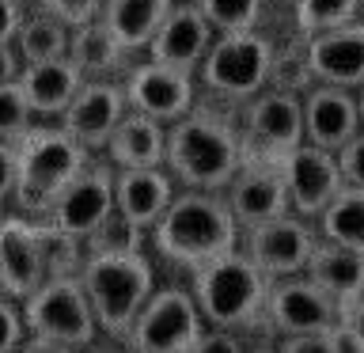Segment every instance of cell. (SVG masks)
<instances>
[{
	"label": "cell",
	"instance_id": "7",
	"mask_svg": "<svg viewBox=\"0 0 364 353\" xmlns=\"http://www.w3.org/2000/svg\"><path fill=\"white\" fill-rule=\"evenodd\" d=\"M23 312V327L27 334H42L53 342H65L73 349L95 346L99 323L91 312V300L84 293L80 278H46L27 300H19Z\"/></svg>",
	"mask_w": 364,
	"mask_h": 353
},
{
	"label": "cell",
	"instance_id": "22",
	"mask_svg": "<svg viewBox=\"0 0 364 353\" xmlns=\"http://www.w3.org/2000/svg\"><path fill=\"white\" fill-rule=\"evenodd\" d=\"M19 88L31 102L34 118H61L68 102L76 99V91L84 88V76H80V68L68 57H53V61L23 65Z\"/></svg>",
	"mask_w": 364,
	"mask_h": 353
},
{
	"label": "cell",
	"instance_id": "30",
	"mask_svg": "<svg viewBox=\"0 0 364 353\" xmlns=\"http://www.w3.org/2000/svg\"><path fill=\"white\" fill-rule=\"evenodd\" d=\"M38 239H42V262H46V278H73L80 273L84 262V239L61 232V228L38 221Z\"/></svg>",
	"mask_w": 364,
	"mask_h": 353
},
{
	"label": "cell",
	"instance_id": "3",
	"mask_svg": "<svg viewBox=\"0 0 364 353\" xmlns=\"http://www.w3.org/2000/svg\"><path fill=\"white\" fill-rule=\"evenodd\" d=\"M80 285H84L99 330L110 338H125L136 312L152 296V262L141 251H87L80 262Z\"/></svg>",
	"mask_w": 364,
	"mask_h": 353
},
{
	"label": "cell",
	"instance_id": "17",
	"mask_svg": "<svg viewBox=\"0 0 364 353\" xmlns=\"http://www.w3.org/2000/svg\"><path fill=\"white\" fill-rule=\"evenodd\" d=\"M125 110L129 107H125V91L118 80H84V88L76 91V99L61 114V130L80 148L95 152L110 141L114 125L122 122Z\"/></svg>",
	"mask_w": 364,
	"mask_h": 353
},
{
	"label": "cell",
	"instance_id": "48",
	"mask_svg": "<svg viewBox=\"0 0 364 353\" xmlns=\"http://www.w3.org/2000/svg\"><path fill=\"white\" fill-rule=\"evenodd\" d=\"M360 11H364V0H360Z\"/></svg>",
	"mask_w": 364,
	"mask_h": 353
},
{
	"label": "cell",
	"instance_id": "14",
	"mask_svg": "<svg viewBox=\"0 0 364 353\" xmlns=\"http://www.w3.org/2000/svg\"><path fill=\"white\" fill-rule=\"evenodd\" d=\"M110 213H114V167L87 159L84 171L57 194V201L46 213V224L61 228L76 239H87Z\"/></svg>",
	"mask_w": 364,
	"mask_h": 353
},
{
	"label": "cell",
	"instance_id": "45",
	"mask_svg": "<svg viewBox=\"0 0 364 353\" xmlns=\"http://www.w3.org/2000/svg\"><path fill=\"white\" fill-rule=\"evenodd\" d=\"M76 353H125V349H99V346H84V349H76Z\"/></svg>",
	"mask_w": 364,
	"mask_h": 353
},
{
	"label": "cell",
	"instance_id": "47",
	"mask_svg": "<svg viewBox=\"0 0 364 353\" xmlns=\"http://www.w3.org/2000/svg\"><path fill=\"white\" fill-rule=\"evenodd\" d=\"M255 353H277V349H255Z\"/></svg>",
	"mask_w": 364,
	"mask_h": 353
},
{
	"label": "cell",
	"instance_id": "41",
	"mask_svg": "<svg viewBox=\"0 0 364 353\" xmlns=\"http://www.w3.org/2000/svg\"><path fill=\"white\" fill-rule=\"evenodd\" d=\"M23 16H27V11H23L19 0H0V46H8L11 38H16Z\"/></svg>",
	"mask_w": 364,
	"mask_h": 353
},
{
	"label": "cell",
	"instance_id": "20",
	"mask_svg": "<svg viewBox=\"0 0 364 353\" xmlns=\"http://www.w3.org/2000/svg\"><path fill=\"white\" fill-rule=\"evenodd\" d=\"M304 141L326 152H338L346 141L360 133V114H357V91L315 84L304 95Z\"/></svg>",
	"mask_w": 364,
	"mask_h": 353
},
{
	"label": "cell",
	"instance_id": "28",
	"mask_svg": "<svg viewBox=\"0 0 364 353\" xmlns=\"http://www.w3.org/2000/svg\"><path fill=\"white\" fill-rule=\"evenodd\" d=\"M318 232L326 243L349 247L364 255V190L360 186H341L338 198L318 216Z\"/></svg>",
	"mask_w": 364,
	"mask_h": 353
},
{
	"label": "cell",
	"instance_id": "35",
	"mask_svg": "<svg viewBox=\"0 0 364 353\" xmlns=\"http://www.w3.org/2000/svg\"><path fill=\"white\" fill-rule=\"evenodd\" d=\"M38 8L50 11V16H57L65 27H80V23L99 19L102 0H38Z\"/></svg>",
	"mask_w": 364,
	"mask_h": 353
},
{
	"label": "cell",
	"instance_id": "31",
	"mask_svg": "<svg viewBox=\"0 0 364 353\" xmlns=\"http://www.w3.org/2000/svg\"><path fill=\"white\" fill-rule=\"evenodd\" d=\"M198 8L216 34H239L258 27L266 0H198Z\"/></svg>",
	"mask_w": 364,
	"mask_h": 353
},
{
	"label": "cell",
	"instance_id": "12",
	"mask_svg": "<svg viewBox=\"0 0 364 353\" xmlns=\"http://www.w3.org/2000/svg\"><path fill=\"white\" fill-rule=\"evenodd\" d=\"M281 175H284V190H289V209L304 221H318L323 209L338 198V190L346 186L338 171L334 152L315 144H300L292 152H284L281 159Z\"/></svg>",
	"mask_w": 364,
	"mask_h": 353
},
{
	"label": "cell",
	"instance_id": "11",
	"mask_svg": "<svg viewBox=\"0 0 364 353\" xmlns=\"http://www.w3.org/2000/svg\"><path fill=\"white\" fill-rule=\"evenodd\" d=\"M122 91H125V107L144 114L159 125H171L178 122L182 114H190L198 107V91H193V76L190 73H178L171 65H159V61H141L133 65L122 80Z\"/></svg>",
	"mask_w": 364,
	"mask_h": 353
},
{
	"label": "cell",
	"instance_id": "2",
	"mask_svg": "<svg viewBox=\"0 0 364 353\" xmlns=\"http://www.w3.org/2000/svg\"><path fill=\"white\" fill-rule=\"evenodd\" d=\"M152 243L164 258L193 273L205 262L239 251V224L220 194L182 190L171 198L167 213L156 221Z\"/></svg>",
	"mask_w": 364,
	"mask_h": 353
},
{
	"label": "cell",
	"instance_id": "1",
	"mask_svg": "<svg viewBox=\"0 0 364 353\" xmlns=\"http://www.w3.org/2000/svg\"><path fill=\"white\" fill-rule=\"evenodd\" d=\"M239 164H243V141H239V130L232 122L193 107L190 114L167 125L164 171L175 182H182V190L224 194Z\"/></svg>",
	"mask_w": 364,
	"mask_h": 353
},
{
	"label": "cell",
	"instance_id": "15",
	"mask_svg": "<svg viewBox=\"0 0 364 353\" xmlns=\"http://www.w3.org/2000/svg\"><path fill=\"white\" fill-rule=\"evenodd\" d=\"M224 201L239 228H255V224H266V221H277V216L292 213L277 159L243 156L235 179L224 186Z\"/></svg>",
	"mask_w": 364,
	"mask_h": 353
},
{
	"label": "cell",
	"instance_id": "27",
	"mask_svg": "<svg viewBox=\"0 0 364 353\" xmlns=\"http://www.w3.org/2000/svg\"><path fill=\"white\" fill-rule=\"evenodd\" d=\"M68 34H73V27H65L50 11H38V16H23L11 46H16L23 65H38V61H53V57L68 53Z\"/></svg>",
	"mask_w": 364,
	"mask_h": 353
},
{
	"label": "cell",
	"instance_id": "40",
	"mask_svg": "<svg viewBox=\"0 0 364 353\" xmlns=\"http://www.w3.org/2000/svg\"><path fill=\"white\" fill-rule=\"evenodd\" d=\"M16 171H19V156L11 141H0V201H8L16 194Z\"/></svg>",
	"mask_w": 364,
	"mask_h": 353
},
{
	"label": "cell",
	"instance_id": "36",
	"mask_svg": "<svg viewBox=\"0 0 364 353\" xmlns=\"http://www.w3.org/2000/svg\"><path fill=\"white\" fill-rule=\"evenodd\" d=\"M338 159V171H341V182L346 186H360L364 190V130L353 137V141H346L334 152Z\"/></svg>",
	"mask_w": 364,
	"mask_h": 353
},
{
	"label": "cell",
	"instance_id": "16",
	"mask_svg": "<svg viewBox=\"0 0 364 353\" xmlns=\"http://www.w3.org/2000/svg\"><path fill=\"white\" fill-rule=\"evenodd\" d=\"M216 38V31L209 27V19L201 16L198 0H175V8L167 11V19L159 23L156 38L148 42V57L159 65H171L178 73L198 76L201 57L209 53V46Z\"/></svg>",
	"mask_w": 364,
	"mask_h": 353
},
{
	"label": "cell",
	"instance_id": "10",
	"mask_svg": "<svg viewBox=\"0 0 364 353\" xmlns=\"http://www.w3.org/2000/svg\"><path fill=\"white\" fill-rule=\"evenodd\" d=\"M269 330H277L281 338L292 334H315V330H338L341 304L318 289L315 281H307L304 273L296 278H281L277 285L269 281L266 293V312H262Z\"/></svg>",
	"mask_w": 364,
	"mask_h": 353
},
{
	"label": "cell",
	"instance_id": "8",
	"mask_svg": "<svg viewBox=\"0 0 364 353\" xmlns=\"http://www.w3.org/2000/svg\"><path fill=\"white\" fill-rule=\"evenodd\" d=\"M205 330V319L186 289H159L136 312L129 334V353H190Z\"/></svg>",
	"mask_w": 364,
	"mask_h": 353
},
{
	"label": "cell",
	"instance_id": "5",
	"mask_svg": "<svg viewBox=\"0 0 364 353\" xmlns=\"http://www.w3.org/2000/svg\"><path fill=\"white\" fill-rule=\"evenodd\" d=\"M269 278L250 262L243 251L220 255L193 270V304L205 319V327L220 330H247L266 312Z\"/></svg>",
	"mask_w": 364,
	"mask_h": 353
},
{
	"label": "cell",
	"instance_id": "18",
	"mask_svg": "<svg viewBox=\"0 0 364 353\" xmlns=\"http://www.w3.org/2000/svg\"><path fill=\"white\" fill-rule=\"evenodd\" d=\"M307 46V68L315 84L330 88H364V19H353L346 27L323 31L304 38Z\"/></svg>",
	"mask_w": 364,
	"mask_h": 353
},
{
	"label": "cell",
	"instance_id": "19",
	"mask_svg": "<svg viewBox=\"0 0 364 353\" xmlns=\"http://www.w3.org/2000/svg\"><path fill=\"white\" fill-rule=\"evenodd\" d=\"M42 281H46V262H42L38 221L4 216L0 221V293L11 296V300H27Z\"/></svg>",
	"mask_w": 364,
	"mask_h": 353
},
{
	"label": "cell",
	"instance_id": "38",
	"mask_svg": "<svg viewBox=\"0 0 364 353\" xmlns=\"http://www.w3.org/2000/svg\"><path fill=\"white\" fill-rule=\"evenodd\" d=\"M338 330H341V338H346L349 353H364V296L341 307Z\"/></svg>",
	"mask_w": 364,
	"mask_h": 353
},
{
	"label": "cell",
	"instance_id": "24",
	"mask_svg": "<svg viewBox=\"0 0 364 353\" xmlns=\"http://www.w3.org/2000/svg\"><path fill=\"white\" fill-rule=\"evenodd\" d=\"M304 278L315 281L330 300H338L341 307H346V304L364 296V255L360 251H349V247L318 239L311 258H307V266H304Z\"/></svg>",
	"mask_w": 364,
	"mask_h": 353
},
{
	"label": "cell",
	"instance_id": "42",
	"mask_svg": "<svg viewBox=\"0 0 364 353\" xmlns=\"http://www.w3.org/2000/svg\"><path fill=\"white\" fill-rule=\"evenodd\" d=\"M16 353H76L73 346H65V342H53V338H42V334H27L19 342Z\"/></svg>",
	"mask_w": 364,
	"mask_h": 353
},
{
	"label": "cell",
	"instance_id": "29",
	"mask_svg": "<svg viewBox=\"0 0 364 353\" xmlns=\"http://www.w3.org/2000/svg\"><path fill=\"white\" fill-rule=\"evenodd\" d=\"M357 16H360V0H296L292 4V19H296L300 38L346 27Z\"/></svg>",
	"mask_w": 364,
	"mask_h": 353
},
{
	"label": "cell",
	"instance_id": "37",
	"mask_svg": "<svg viewBox=\"0 0 364 353\" xmlns=\"http://www.w3.org/2000/svg\"><path fill=\"white\" fill-rule=\"evenodd\" d=\"M23 338H27V327H23L19 304L11 296H0V353H16Z\"/></svg>",
	"mask_w": 364,
	"mask_h": 353
},
{
	"label": "cell",
	"instance_id": "21",
	"mask_svg": "<svg viewBox=\"0 0 364 353\" xmlns=\"http://www.w3.org/2000/svg\"><path fill=\"white\" fill-rule=\"evenodd\" d=\"M175 198V179L164 167H133L114 171V209L141 232H152Z\"/></svg>",
	"mask_w": 364,
	"mask_h": 353
},
{
	"label": "cell",
	"instance_id": "49",
	"mask_svg": "<svg viewBox=\"0 0 364 353\" xmlns=\"http://www.w3.org/2000/svg\"><path fill=\"white\" fill-rule=\"evenodd\" d=\"M0 221H4V213H0Z\"/></svg>",
	"mask_w": 364,
	"mask_h": 353
},
{
	"label": "cell",
	"instance_id": "9",
	"mask_svg": "<svg viewBox=\"0 0 364 353\" xmlns=\"http://www.w3.org/2000/svg\"><path fill=\"white\" fill-rule=\"evenodd\" d=\"M243 141V156L255 159H281L284 152L304 144V102L292 91L266 88L247 102V133H239Z\"/></svg>",
	"mask_w": 364,
	"mask_h": 353
},
{
	"label": "cell",
	"instance_id": "43",
	"mask_svg": "<svg viewBox=\"0 0 364 353\" xmlns=\"http://www.w3.org/2000/svg\"><path fill=\"white\" fill-rule=\"evenodd\" d=\"M23 73V61H19V53H16V46H0V84H11V80H19Z\"/></svg>",
	"mask_w": 364,
	"mask_h": 353
},
{
	"label": "cell",
	"instance_id": "23",
	"mask_svg": "<svg viewBox=\"0 0 364 353\" xmlns=\"http://www.w3.org/2000/svg\"><path fill=\"white\" fill-rule=\"evenodd\" d=\"M164 144H167V125L136 110H125L122 122L114 125L110 141L102 144L107 164L114 171H133V167H164Z\"/></svg>",
	"mask_w": 364,
	"mask_h": 353
},
{
	"label": "cell",
	"instance_id": "39",
	"mask_svg": "<svg viewBox=\"0 0 364 353\" xmlns=\"http://www.w3.org/2000/svg\"><path fill=\"white\" fill-rule=\"evenodd\" d=\"M190 353H243V342H239L235 330H220V327H205L198 346Z\"/></svg>",
	"mask_w": 364,
	"mask_h": 353
},
{
	"label": "cell",
	"instance_id": "13",
	"mask_svg": "<svg viewBox=\"0 0 364 353\" xmlns=\"http://www.w3.org/2000/svg\"><path fill=\"white\" fill-rule=\"evenodd\" d=\"M315 243L318 239L311 232V224H307L304 216H296V213H284V216H277V221L247 228V251L243 255L255 262L269 281H281V278L304 273Z\"/></svg>",
	"mask_w": 364,
	"mask_h": 353
},
{
	"label": "cell",
	"instance_id": "46",
	"mask_svg": "<svg viewBox=\"0 0 364 353\" xmlns=\"http://www.w3.org/2000/svg\"><path fill=\"white\" fill-rule=\"evenodd\" d=\"M266 4H284V8H292L296 0H266Z\"/></svg>",
	"mask_w": 364,
	"mask_h": 353
},
{
	"label": "cell",
	"instance_id": "32",
	"mask_svg": "<svg viewBox=\"0 0 364 353\" xmlns=\"http://www.w3.org/2000/svg\"><path fill=\"white\" fill-rule=\"evenodd\" d=\"M34 125V110L27 95H23L19 80H11V84H0V141H11L16 144L23 133H27Z\"/></svg>",
	"mask_w": 364,
	"mask_h": 353
},
{
	"label": "cell",
	"instance_id": "33",
	"mask_svg": "<svg viewBox=\"0 0 364 353\" xmlns=\"http://www.w3.org/2000/svg\"><path fill=\"white\" fill-rule=\"evenodd\" d=\"M141 236H144L141 228L129 224L118 209H114L84 243H87V251H141Z\"/></svg>",
	"mask_w": 364,
	"mask_h": 353
},
{
	"label": "cell",
	"instance_id": "25",
	"mask_svg": "<svg viewBox=\"0 0 364 353\" xmlns=\"http://www.w3.org/2000/svg\"><path fill=\"white\" fill-rule=\"evenodd\" d=\"M68 61H73L80 68V76L84 80H114L122 73L125 57H129V50L114 38L110 27L102 19H91V23H80V27H73V34H68Z\"/></svg>",
	"mask_w": 364,
	"mask_h": 353
},
{
	"label": "cell",
	"instance_id": "34",
	"mask_svg": "<svg viewBox=\"0 0 364 353\" xmlns=\"http://www.w3.org/2000/svg\"><path fill=\"white\" fill-rule=\"evenodd\" d=\"M277 353H349L341 330H315V334H292L281 338Z\"/></svg>",
	"mask_w": 364,
	"mask_h": 353
},
{
	"label": "cell",
	"instance_id": "4",
	"mask_svg": "<svg viewBox=\"0 0 364 353\" xmlns=\"http://www.w3.org/2000/svg\"><path fill=\"white\" fill-rule=\"evenodd\" d=\"M19 171H16V205L23 213H31V221H46L50 205L57 201L68 182H73L84 164L91 159L87 148H80L61 125H31L27 133L16 141Z\"/></svg>",
	"mask_w": 364,
	"mask_h": 353
},
{
	"label": "cell",
	"instance_id": "44",
	"mask_svg": "<svg viewBox=\"0 0 364 353\" xmlns=\"http://www.w3.org/2000/svg\"><path fill=\"white\" fill-rule=\"evenodd\" d=\"M357 114H360V130H364V88H357Z\"/></svg>",
	"mask_w": 364,
	"mask_h": 353
},
{
	"label": "cell",
	"instance_id": "26",
	"mask_svg": "<svg viewBox=\"0 0 364 353\" xmlns=\"http://www.w3.org/2000/svg\"><path fill=\"white\" fill-rule=\"evenodd\" d=\"M175 8V0H102L99 19L110 27L129 53L148 50V42L156 38L159 23L167 19V11Z\"/></svg>",
	"mask_w": 364,
	"mask_h": 353
},
{
	"label": "cell",
	"instance_id": "6",
	"mask_svg": "<svg viewBox=\"0 0 364 353\" xmlns=\"http://www.w3.org/2000/svg\"><path fill=\"white\" fill-rule=\"evenodd\" d=\"M269 68L273 42L255 27L239 34H216L198 65V80L228 102H250L258 91L269 88Z\"/></svg>",
	"mask_w": 364,
	"mask_h": 353
}]
</instances>
